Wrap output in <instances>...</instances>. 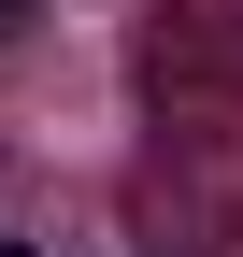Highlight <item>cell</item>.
<instances>
[{"label":"cell","mask_w":243,"mask_h":257,"mask_svg":"<svg viewBox=\"0 0 243 257\" xmlns=\"http://www.w3.org/2000/svg\"><path fill=\"white\" fill-rule=\"evenodd\" d=\"M0 257H29V243H0Z\"/></svg>","instance_id":"obj_1"}]
</instances>
